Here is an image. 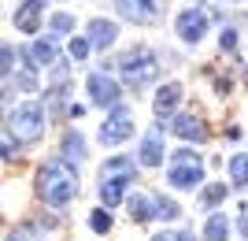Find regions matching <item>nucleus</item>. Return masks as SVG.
<instances>
[{"mask_svg":"<svg viewBox=\"0 0 248 241\" xmlns=\"http://www.w3.org/2000/svg\"><path fill=\"white\" fill-rule=\"evenodd\" d=\"M130 182H134V178H100V200H104V208H119Z\"/></svg>","mask_w":248,"mask_h":241,"instance_id":"13","label":"nucleus"},{"mask_svg":"<svg viewBox=\"0 0 248 241\" xmlns=\"http://www.w3.org/2000/svg\"><path fill=\"white\" fill-rule=\"evenodd\" d=\"M200 178H204V167H200L197 152H189V148L174 152V167H170V182H174V186H182V189H193Z\"/></svg>","mask_w":248,"mask_h":241,"instance_id":"4","label":"nucleus"},{"mask_svg":"<svg viewBox=\"0 0 248 241\" xmlns=\"http://www.w3.org/2000/svg\"><path fill=\"white\" fill-rule=\"evenodd\" d=\"M30 60H33V67H48V63H56V45H52V41H33L30 45Z\"/></svg>","mask_w":248,"mask_h":241,"instance_id":"17","label":"nucleus"},{"mask_svg":"<svg viewBox=\"0 0 248 241\" xmlns=\"http://www.w3.org/2000/svg\"><path fill=\"white\" fill-rule=\"evenodd\" d=\"M226 234H230V223L222 219V215H211V219H207L204 241H226Z\"/></svg>","mask_w":248,"mask_h":241,"instance_id":"18","label":"nucleus"},{"mask_svg":"<svg viewBox=\"0 0 248 241\" xmlns=\"http://www.w3.org/2000/svg\"><path fill=\"white\" fill-rule=\"evenodd\" d=\"M241 234L248 238V215H241Z\"/></svg>","mask_w":248,"mask_h":241,"instance_id":"29","label":"nucleus"},{"mask_svg":"<svg viewBox=\"0 0 248 241\" xmlns=\"http://www.w3.org/2000/svg\"><path fill=\"white\" fill-rule=\"evenodd\" d=\"M152 215H159V211H152V200H148L145 193H134V197H130V219L134 223H148Z\"/></svg>","mask_w":248,"mask_h":241,"instance_id":"16","label":"nucleus"},{"mask_svg":"<svg viewBox=\"0 0 248 241\" xmlns=\"http://www.w3.org/2000/svg\"><path fill=\"white\" fill-rule=\"evenodd\" d=\"M8 241H22V234H8Z\"/></svg>","mask_w":248,"mask_h":241,"instance_id":"31","label":"nucleus"},{"mask_svg":"<svg viewBox=\"0 0 248 241\" xmlns=\"http://www.w3.org/2000/svg\"><path fill=\"white\" fill-rule=\"evenodd\" d=\"M89 226H93L96 234H108V230H111V215H108V211H93Z\"/></svg>","mask_w":248,"mask_h":241,"instance_id":"23","label":"nucleus"},{"mask_svg":"<svg viewBox=\"0 0 248 241\" xmlns=\"http://www.w3.org/2000/svg\"><path fill=\"white\" fill-rule=\"evenodd\" d=\"M8 130H15L22 141H37V137L45 134V112H41L37 104L15 108V112L8 115Z\"/></svg>","mask_w":248,"mask_h":241,"instance_id":"3","label":"nucleus"},{"mask_svg":"<svg viewBox=\"0 0 248 241\" xmlns=\"http://www.w3.org/2000/svg\"><path fill=\"white\" fill-rule=\"evenodd\" d=\"M193 4H200V0H193Z\"/></svg>","mask_w":248,"mask_h":241,"instance_id":"32","label":"nucleus"},{"mask_svg":"<svg viewBox=\"0 0 248 241\" xmlns=\"http://www.w3.org/2000/svg\"><path fill=\"white\" fill-rule=\"evenodd\" d=\"M11 67H15V52L11 45H4V78H11Z\"/></svg>","mask_w":248,"mask_h":241,"instance_id":"27","label":"nucleus"},{"mask_svg":"<svg viewBox=\"0 0 248 241\" xmlns=\"http://www.w3.org/2000/svg\"><path fill=\"white\" fill-rule=\"evenodd\" d=\"M89 93H93V104L100 108H119V100H123V93H119V85L108 78V74H89Z\"/></svg>","mask_w":248,"mask_h":241,"instance_id":"6","label":"nucleus"},{"mask_svg":"<svg viewBox=\"0 0 248 241\" xmlns=\"http://www.w3.org/2000/svg\"><path fill=\"white\" fill-rule=\"evenodd\" d=\"M115 37H119V26L111 19H93L89 22V45L93 48H111Z\"/></svg>","mask_w":248,"mask_h":241,"instance_id":"11","label":"nucleus"},{"mask_svg":"<svg viewBox=\"0 0 248 241\" xmlns=\"http://www.w3.org/2000/svg\"><path fill=\"white\" fill-rule=\"evenodd\" d=\"M115 4H119V15H126L134 22H148L159 11V0H115Z\"/></svg>","mask_w":248,"mask_h":241,"instance_id":"8","label":"nucleus"},{"mask_svg":"<svg viewBox=\"0 0 248 241\" xmlns=\"http://www.w3.org/2000/svg\"><path fill=\"white\" fill-rule=\"evenodd\" d=\"M85 52H89V41H85V37H74L71 41V60H85Z\"/></svg>","mask_w":248,"mask_h":241,"instance_id":"25","label":"nucleus"},{"mask_svg":"<svg viewBox=\"0 0 248 241\" xmlns=\"http://www.w3.org/2000/svg\"><path fill=\"white\" fill-rule=\"evenodd\" d=\"M119 71H123L126 85H134V89H141V85H148L155 78V56L148 52V48H134V52H126L123 60H119Z\"/></svg>","mask_w":248,"mask_h":241,"instance_id":"2","label":"nucleus"},{"mask_svg":"<svg viewBox=\"0 0 248 241\" xmlns=\"http://www.w3.org/2000/svg\"><path fill=\"white\" fill-rule=\"evenodd\" d=\"M130 134H134V115H130L126 108H111L108 123L100 126V141L104 145H119V141H126Z\"/></svg>","mask_w":248,"mask_h":241,"instance_id":"5","label":"nucleus"},{"mask_svg":"<svg viewBox=\"0 0 248 241\" xmlns=\"http://www.w3.org/2000/svg\"><path fill=\"white\" fill-rule=\"evenodd\" d=\"M230 175H233L237 186H245V182H248V152H237V156L230 160Z\"/></svg>","mask_w":248,"mask_h":241,"instance_id":"19","label":"nucleus"},{"mask_svg":"<svg viewBox=\"0 0 248 241\" xmlns=\"http://www.w3.org/2000/svg\"><path fill=\"white\" fill-rule=\"evenodd\" d=\"M137 175V167H134V160H108V163H104L100 167V178H134Z\"/></svg>","mask_w":248,"mask_h":241,"instance_id":"15","label":"nucleus"},{"mask_svg":"<svg viewBox=\"0 0 248 241\" xmlns=\"http://www.w3.org/2000/svg\"><path fill=\"white\" fill-rule=\"evenodd\" d=\"M63 152H67L71 160H78V156H82V152H85L82 134H71V130H67V134H63Z\"/></svg>","mask_w":248,"mask_h":241,"instance_id":"21","label":"nucleus"},{"mask_svg":"<svg viewBox=\"0 0 248 241\" xmlns=\"http://www.w3.org/2000/svg\"><path fill=\"white\" fill-rule=\"evenodd\" d=\"M152 241H174V234H159V238H152Z\"/></svg>","mask_w":248,"mask_h":241,"instance_id":"30","label":"nucleus"},{"mask_svg":"<svg viewBox=\"0 0 248 241\" xmlns=\"http://www.w3.org/2000/svg\"><path fill=\"white\" fill-rule=\"evenodd\" d=\"M218 48L233 52V48H237V33H233V30H222V37H218Z\"/></svg>","mask_w":248,"mask_h":241,"instance_id":"26","label":"nucleus"},{"mask_svg":"<svg viewBox=\"0 0 248 241\" xmlns=\"http://www.w3.org/2000/svg\"><path fill=\"white\" fill-rule=\"evenodd\" d=\"M170 130H174L178 137H186V141H204L207 137V126L200 123L197 115H178L174 123H170Z\"/></svg>","mask_w":248,"mask_h":241,"instance_id":"12","label":"nucleus"},{"mask_svg":"<svg viewBox=\"0 0 248 241\" xmlns=\"http://www.w3.org/2000/svg\"><path fill=\"white\" fill-rule=\"evenodd\" d=\"M211 19V11H200V8H189L178 15V33L186 37V41H200L204 37V26Z\"/></svg>","mask_w":248,"mask_h":241,"instance_id":"7","label":"nucleus"},{"mask_svg":"<svg viewBox=\"0 0 248 241\" xmlns=\"http://www.w3.org/2000/svg\"><path fill=\"white\" fill-rule=\"evenodd\" d=\"M15 85H19V89H30V93H33V89H37L30 74H19V78H15Z\"/></svg>","mask_w":248,"mask_h":241,"instance_id":"28","label":"nucleus"},{"mask_svg":"<svg viewBox=\"0 0 248 241\" xmlns=\"http://www.w3.org/2000/svg\"><path fill=\"white\" fill-rule=\"evenodd\" d=\"M52 30H56V33L74 30V19H71V15H52Z\"/></svg>","mask_w":248,"mask_h":241,"instance_id":"24","label":"nucleus"},{"mask_svg":"<svg viewBox=\"0 0 248 241\" xmlns=\"http://www.w3.org/2000/svg\"><path fill=\"white\" fill-rule=\"evenodd\" d=\"M226 193H230V189L222 186V182H211V186L200 193V204H204V208H211V204H218V200H226Z\"/></svg>","mask_w":248,"mask_h":241,"instance_id":"20","label":"nucleus"},{"mask_svg":"<svg viewBox=\"0 0 248 241\" xmlns=\"http://www.w3.org/2000/svg\"><path fill=\"white\" fill-rule=\"evenodd\" d=\"M141 163L145 167H159L163 163V130L159 126H152L145 134V141H141Z\"/></svg>","mask_w":248,"mask_h":241,"instance_id":"9","label":"nucleus"},{"mask_svg":"<svg viewBox=\"0 0 248 241\" xmlns=\"http://www.w3.org/2000/svg\"><path fill=\"white\" fill-rule=\"evenodd\" d=\"M41 11H45V0H26V4L15 11V30H22V33H37Z\"/></svg>","mask_w":248,"mask_h":241,"instance_id":"10","label":"nucleus"},{"mask_svg":"<svg viewBox=\"0 0 248 241\" xmlns=\"http://www.w3.org/2000/svg\"><path fill=\"white\" fill-rule=\"evenodd\" d=\"M155 211H159L163 219H178V211H182V208H178L170 197H159V200H155Z\"/></svg>","mask_w":248,"mask_h":241,"instance_id":"22","label":"nucleus"},{"mask_svg":"<svg viewBox=\"0 0 248 241\" xmlns=\"http://www.w3.org/2000/svg\"><path fill=\"white\" fill-rule=\"evenodd\" d=\"M178 100H182V85H178V82H167L163 89L155 93V104H152V108H155V115H159V119L170 115V112L178 108Z\"/></svg>","mask_w":248,"mask_h":241,"instance_id":"14","label":"nucleus"},{"mask_svg":"<svg viewBox=\"0 0 248 241\" xmlns=\"http://www.w3.org/2000/svg\"><path fill=\"white\" fill-rule=\"evenodd\" d=\"M37 193H41L45 204L63 208V204L78 193V175H74V167L63 163V160H48V163L37 171Z\"/></svg>","mask_w":248,"mask_h":241,"instance_id":"1","label":"nucleus"}]
</instances>
